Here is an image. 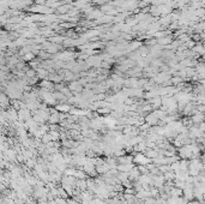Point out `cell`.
I'll list each match as a JSON object with an SVG mask.
<instances>
[{"instance_id": "6da1fadb", "label": "cell", "mask_w": 205, "mask_h": 204, "mask_svg": "<svg viewBox=\"0 0 205 204\" xmlns=\"http://www.w3.org/2000/svg\"><path fill=\"white\" fill-rule=\"evenodd\" d=\"M133 162L137 166H148L149 163L152 162V159H149L148 156H145L143 153H137L135 155V160Z\"/></svg>"}, {"instance_id": "7a4b0ae2", "label": "cell", "mask_w": 205, "mask_h": 204, "mask_svg": "<svg viewBox=\"0 0 205 204\" xmlns=\"http://www.w3.org/2000/svg\"><path fill=\"white\" fill-rule=\"evenodd\" d=\"M67 85L72 93H82V91L84 90V87H83L78 81H73V82L68 83Z\"/></svg>"}, {"instance_id": "3957f363", "label": "cell", "mask_w": 205, "mask_h": 204, "mask_svg": "<svg viewBox=\"0 0 205 204\" xmlns=\"http://www.w3.org/2000/svg\"><path fill=\"white\" fill-rule=\"evenodd\" d=\"M191 119H192V121H193L194 125H199V124H202V123H204L205 121V114L204 113L198 112V113L193 114V115L191 117Z\"/></svg>"}, {"instance_id": "277c9868", "label": "cell", "mask_w": 205, "mask_h": 204, "mask_svg": "<svg viewBox=\"0 0 205 204\" xmlns=\"http://www.w3.org/2000/svg\"><path fill=\"white\" fill-rule=\"evenodd\" d=\"M173 41H174L173 35H169V36H164V37H162V38H157V44H161V46H163V47H167V46H169V44L173 43Z\"/></svg>"}, {"instance_id": "5b68a950", "label": "cell", "mask_w": 205, "mask_h": 204, "mask_svg": "<svg viewBox=\"0 0 205 204\" xmlns=\"http://www.w3.org/2000/svg\"><path fill=\"white\" fill-rule=\"evenodd\" d=\"M145 123H148L150 126H156V125H158V119L152 114V112L151 113H149L146 117H145Z\"/></svg>"}, {"instance_id": "8992f818", "label": "cell", "mask_w": 205, "mask_h": 204, "mask_svg": "<svg viewBox=\"0 0 205 204\" xmlns=\"http://www.w3.org/2000/svg\"><path fill=\"white\" fill-rule=\"evenodd\" d=\"M71 106L68 104V103H58L57 106H55V109L58 110V112H63V113H67L71 110Z\"/></svg>"}, {"instance_id": "52a82bcc", "label": "cell", "mask_w": 205, "mask_h": 204, "mask_svg": "<svg viewBox=\"0 0 205 204\" xmlns=\"http://www.w3.org/2000/svg\"><path fill=\"white\" fill-rule=\"evenodd\" d=\"M66 40V36H50L48 37V41H50L52 43H58V44H63Z\"/></svg>"}, {"instance_id": "ba28073f", "label": "cell", "mask_w": 205, "mask_h": 204, "mask_svg": "<svg viewBox=\"0 0 205 204\" xmlns=\"http://www.w3.org/2000/svg\"><path fill=\"white\" fill-rule=\"evenodd\" d=\"M136 163H129V165H118V170L119 172H131L136 167Z\"/></svg>"}, {"instance_id": "9c48e42d", "label": "cell", "mask_w": 205, "mask_h": 204, "mask_svg": "<svg viewBox=\"0 0 205 204\" xmlns=\"http://www.w3.org/2000/svg\"><path fill=\"white\" fill-rule=\"evenodd\" d=\"M59 113L60 112H54V113H52L50 114V118H49V120H48V124H59L60 123V118H59Z\"/></svg>"}, {"instance_id": "30bf717a", "label": "cell", "mask_w": 205, "mask_h": 204, "mask_svg": "<svg viewBox=\"0 0 205 204\" xmlns=\"http://www.w3.org/2000/svg\"><path fill=\"white\" fill-rule=\"evenodd\" d=\"M144 155H145V156H148L149 159H155V157H157V156H158V151H157L156 149H150V148H148V149L145 150Z\"/></svg>"}, {"instance_id": "8fae6325", "label": "cell", "mask_w": 205, "mask_h": 204, "mask_svg": "<svg viewBox=\"0 0 205 204\" xmlns=\"http://www.w3.org/2000/svg\"><path fill=\"white\" fill-rule=\"evenodd\" d=\"M171 196L173 197H181V196H184V191L181 190V189H177V187H171Z\"/></svg>"}, {"instance_id": "7c38bea8", "label": "cell", "mask_w": 205, "mask_h": 204, "mask_svg": "<svg viewBox=\"0 0 205 204\" xmlns=\"http://www.w3.org/2000/svg\"><path fill=\"white\" fill-rule=\"evenodd\" d=\"M74 176H76L77 179H84V180L89 178V175H88V174H86V173H85V172H84L83 169H80V168L76 170V174H74Z\"/></svg>"}, {"instance_id": "4fadbf2b", "label": "cell", "mask_w": 205, "mask_h": 204, "mask_svg": "<svg viewBox=\"0 0 205 204\" xmlns=\"http://www.w3.org/2000/svg\"><path fill=\"white\" fill-rule=\"evenodd\" d=\"M21 59H22L23 61H29V63H30V61H33L34 59H36V55H35L33 52H29V53L24 54V55H23Z\"/></svg>"}, {"instance_id": "5bb4252c", "label": "cell", "mask_w": 205, "mask_h": 204, "mask_svg": "<svg viewBox=\"0 0 205 204\" xmlns=\"http://www.w3.org/2000/svg\"><path fill=\"white\" fill-rule=\"evenodd\" d=\"M171 85H180L184 83V78L182 77H179V76H174L171 78Z\"/></svg>"}, {"instance_id": "9a60e30c", "label": "cell", "mask_w": 205, "mask_h": 204, "mask_svg": "<svg viewBox=\"0 0 205 204\" xmlns=\"http://www.w3.org/2000/svg\"><path fill=\"white\" fill-rule=\"evenodd\" d=\"M129 178H130V174H129L127 172H119V174H118V179L120 180L121 184H122L124 181L129 180Z\"/></svg>"}, {"instance_id": "2e32d148", "label": "cell", "mask_w": 205, "mask_h": 204, "mask_svg": "<svg viewBox=\"0 0 205 204\" xmlns=\"http://www.w3.org/2000/svg\"><path fill=\"white\" fill-rule=\"evenodd\" d=\"M163 175H164L167 181H174L175 180V172H173V170H169V172L164 173Z\"/></svg>"}, {"instance_id": "e0dca14e", "label": "cell", "mask_w": 205, "mask_h": 204, "mask_svg": "<svg viewBox=\"0 0 205 204\" xmlns=\"http://www.w3.org/2000/svg\"><path fill=\"white\" fill-rule=\"evenodd\" d=\"M42 143L43 144H47V143H49V142H52L53 140V138H52V136H50V133L48 132V133H46V135H43L42 136Z\"/></svg>"}, {"instance_id": "ac0fdd59", "label": "cell", "mask_w": 205, "mask_h": 204, "mask_svg": "<svg viewBox=\"0 0 205 204\" xmlns=\"http://www.w3.org/2000/svg\"><path fill=\"white\" fill-rule=\"evenodd\" d=\"M171 168L173 172H177V170H180V161H176V162L171 163Z\"/></svg>"}, {"instance_id": "d6986e66", "label": "cell", "mask_w": 205, "mask_h": 204, "mask_svg": "<svg viewBox=\"0 0 205 204\" xmlns=\"http://www.w3.org/2000/svg\"><path fill=\"white\" fill-rule=\"evenodd\" d=\"M138 169L140 172V174H150V170L148 169L146 166H138Z\"/></svg>"}, {"instance_id": "ffe728a7", "label": "cell", "mask_w": 205, "mask_h": 204, "mask_svg": "<svg viewBox=\"0 0 205 204\" xmlns=\"http://www.w3.org/2000/svg\"><path fill=\"white\" fill-rule=\"evenodd\" d=\"M34 2L36 5H46L47 0H34Z\"/></svg>"}, {"instance_id": "44dd1931", "label": "cell", "mask_w": 205, "mask_h": 204, "mask_svg": "<svg viewBox=\"0 0 205 204\" xmlns=\"http://www.w3.org/2000/svg\"><path fill=\"white\" fill-rule=\"evenodd\" d=\"M187 204H202L200 201H190V202H187Z\"/></svg>"}, {"instance_id": "7402d4cb", "label": "cell", "mask_w": 205, "mask_h": 204, "mask_svg": "<svg viewBox=\"0 0 205 204\" xmlns=\"http://www.w3.org/2000/svg\"><path fill=\"white\" fill-rule=\"evenodd\" d=\"M202 1V4H203V7H205V0H200Z\"/></svg>"}]
</instances>
